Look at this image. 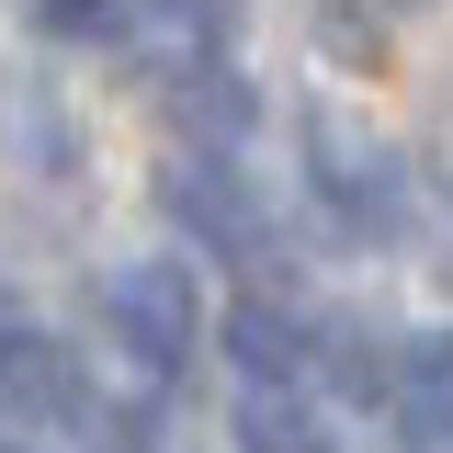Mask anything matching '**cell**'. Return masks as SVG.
I'll use <instances>...</instances> for the list:
<instances>
[{"mask_svg": "<svg viewBox=\"0 0 453 453\" xmlns=\"http://www.w3.org/2000/svg\"><path fill=\"white\" fill-rule=\"evenodd\" d=\"M113 340L148 363V374H170V363H193V273H170V261H136V273H113Z\"/></svg>", "mask_w": 453, "mask_h": 453, "instance_id": "6da1fadb", "label": "cell"}, {"mask_svg": "<svg viewBox=\"0 0 453 453\" xmlns=\"http://www.w3.org/2000/svg\"><path fill=\"white\" fill-rule=\"evenodd\" d=\"M318 181H329V204L351 238H396V216H408V181H396V159H363V148H318Z\"/></svg>", "mask_w": 453, "mask_h": 453, "instance_id": "7a4b0ae2", "label": "cell"}, {"mask_svg": "<svg viewBox=\"0 0 453 453\" xmlns=\"http://www.w3.org/2000/svg\"><path fill=\"white\" fill-rule=\"evenodd\" d=\"M0 396H12L23 419H80V408H91L80 363H68V351H46V340H12V351H0Z\"/></svg>", "mask_w": 453, "mask_h": 453, "instance_id": "3957f363", "label": "cell"}, {"mask_svg": "<svg viewBox=\"0 0 453 453\" xmlns=\"http://www.w3.org/2000/svg\"><path fill=\"white\" fill-rule=\"evenodd\" d=\"M396 408H408V431L419 442H453V329H431V340H408L396 351Z\"/></svg>", "mask_w": 453, "mask_h": 453, "instance_id": "277c9868", "label": "cell"}, {"mask_svg": "<svg viewBox=\"0 0 453 453\" xmlns=\"http://www.w3.org/2000/svg\"><path fill=\"white\" fill-rule=\"evenodd\" d=\"M226 351H238V374H250V386H283V374H306L318 329H306V318H283V306H238V318H226Z\"/></svg>", "mask_w": 453, "mask_h": 453, "instance_id": "5b68a950", "label": "cell"}, {"mask_svg": "<svg viewBox=\"0 0 453 453\" xmlns=\"http://www.w3.org/2000/svg\"><path fill=\"white\" fill-rule=\"evenodd\" d=\"M238 453H340V442H329V419H318L306 396L250 386V396H238Z\"/></svg>", "mask_w": 453, "mask_h": 453, "instance_id": "8992f818", "label": "cell"}, {"mask_svg": "<svg viewBox=\"0 0 453 453\" xmlns=\"http://www.w3.org/2000/svg\"><path fill=\"white\" fill-rule=\"evenodd\" d=\"M170 204H181V216L204 226V238H216V250H261V226H250V193H238V170H170Z\"/></svg>", "mask_w": 453, "mask_h": 453, "instance_id": "52a82bcc", "label": "cell"}, {"mask_svg": "<svg viewBox=\"0 0 453 453\" xmlns=\"http://www.w3.org/2000/svg\"><path fill=\"white\" fill-rule=\"evenodd\" d=\"M181 125H193V136H238V125H250V91H238V80H181Z\"/></svg>", "mask_w": 453, "mask_h": 453, "instance_id": "ba28073f", "label": "cell"}, {"mask_svg": "<svg viewBox=\"0 0 453 453\" xmlns=\"http://www.w3.org/2000/svg\"><path fill=\"white\" fill-rule=\"evenodd\" d=\"M0 351H12V306H0Z\"/></svg>", "mask_w": 453, "mask_h": 453, "instance_id": "9c48e42d", "label": "cell"}, {"mask_svg": "<svg viewBox=\"0 0 453 453\" xmlns=\"http://www.w3.org/2000/svg\"><path fill=\"white\" fill-rule=\"evenodd\" d=\"M0 453H12V442H0Z\"/></svg>", "mask_w": 453, "mask_h": 453, "instance_id": "30bf717a", "label": "cell"}]
</instances>
